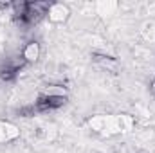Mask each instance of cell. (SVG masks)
Listing matches in <instances>:
<instances>
[{
  "instance_id": "cell-2",
  "label": "cell",
  "mask_w": 155,
  "mask_h": 153,
  "mask_svg": "<svg viewBox=\"0 0 155 153\" xmlns=\"http://www.w3.org/2000/svg\"><path fill=\"white\" fill-rule=\"evenodd\" d=\"M38 56H40L38 41H29V43L24 47V50H22V60H24L25 63H33V61H36Z\"/></svg>"
},
{
  "instance_id": "cell-4",
  "label": "cell",
  "mask_w": 155,
  "mask_h": 153,
  "mask_svg": "<svg viewBox=\"0 0 155 153\" xmlns=\"http://www.w3.org/2000/svg\"><path fill=\"white\" fill-rule=\"evenodd\" d=\"M150 92H152V96L155 97V79L152 81V85H150Z\"/></svg>"
},
{
  "instance_id": "cell-3",
  "label": "cell",
  "mask_w": 155,
  "mask_h": 153,
  "mask_svg": "<svg viewBox=\"0 0 155 153\" xmlns=\"http://www.w3.org/2000/svg\"><path fill=\"white\" fill-rule=\"evenodd\" d=\"M20 69L22 67H18V65H4V67H0V79L5 81V83L15 81L18 72H20Z\"/></svg>"
},
{
  "instance_id": "cell-1",
  "label": "cell",
  "mask_w": 155,
  "mask_h": 153,
  "mask_svg": "<svg viewBox=\"0 0 155 153\" xmlns=\"http://www.w3.org/2000/svg\"><path fill=\"white\" fill-rule=\"evenodd\" d=\"M67 103L65 96H54V94H41L38 99L35 101V110L36 112H49V110H56L60 106H63Z\"/></svg>"
}]
</instances>
